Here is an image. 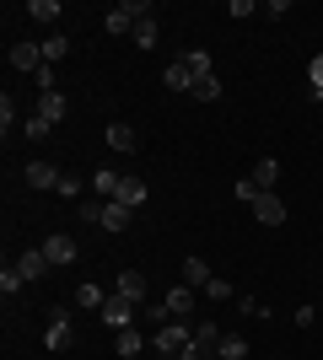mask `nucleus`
Masks as SVG:
<instances>
[{
    "mask_svg": "<svg viewBox=\"0 0 323 360\" xmlns=\"http://www.w3.org/2000/svg\"><path fill=\"white\" fill-rule=\"evenodd\" d=\"M308 81H312V97L323 91V54H312V65H308Z\"/></svg>",
    "mask_w": 323,
    "mask_h": 360,
    "instance_id": "f704fd0d",
    "label": "nucleus"
},
{
    "mask_svg": "<svg viewBox=\"0 0 323 360\" xmlns=\"http://www.w3.org/2000/svg\"><path fill=\"white\" fill-rule=\"evenodd\" d=\"M11 129H16V97H0V135L11 140Z\"/></svg>",
    "mask_w": 323,
    "mask_h": 360,
    "instance_id": "c85d7f7f",
    "label": "nucleus"
},
{
    "mask_svg": "<svg viewBox=\"0 0 323 360\" xmlns=\"http://www.w3.org/2000/svg\"><path fill=\"white\" fill-rule=\"evenodd\" d=\"M162 81H167V86H172V91H184V97H194V86H200V75L189 70V65H184V60H172V65H167V70H162Z\"/></svg>",
    "mask_w": 323,
    "mask_h": 360,
    "instance_id": "6e6552de",
    "label": "nucleus"
},
{
    "mask_svg": "<svg viewBox=\"0 0 323 360\" xmlns=\"http://www.w3.org/2000/svg\"><path fill=\"white\" fill-rule=\"evenodd\" d=\"M189 345H194V328H184L178 317H172V323H162V328L151 333V349H156L162 360H167V355H184Z\"/></svg>",
    "mask_w": 323,
    "mask_h": 360,
    "instance_id": "f257e3e1",
    "label": "nucleus"
},
{
    "mask_svg": "<svg viewBox=\"0 0 323 360\" xmlns=\"http://www.w3.org/2000/svg\"><path fill=\"white\" fill-rule=\"evenodd\" d=\"M16 269L27 274V280H44V274L54 269V264H49V253H44V248H27V253L16 258Z\"/></svg>",
    "mask_w": 323,
    "mask_h": 360,
    "instance_id": "f8f14e48",
    "label": "nucleus"
},
{
    "mask_svg": "<svg viewBox=\"0 0 323 360\" xmlns=\"http://www.w3.org/2000/svg\"><path fill=\"white\" fill-rule=\"evenodd\" d=\"M44 253H49V264L60 269V264H76V258H81V248H76V237H70V231H54V237L44 242Z\"/></svg>",
    "mask_w": 323,
    "mask_h": 360,
    "instance_id": "20e7f679",
    "label": "nucleus"
},
{
    "mask_svg": "<svg viewBox=\"0 0 323 360\" xmlns=\"http://www.w3.org/2000/svg\"><path fill=\"white\" fill-rule=\"evenodd\" d=\"M129 38H135L140 49H156V38H162V27H156V16H140V27L129 32Z\"/></svg>",
    "mask_w": 323,
    "mask_h": 360,
    "instance_id": "5701e85b",
    "label": "nucleus"
},
{
    "mask_svg": "<svg viewBox=\"0 0 323 360\" xmlns=\"http://www.w3.org/2000/svg\"><path fill=\"white\" fill-rule=\"evenodd\" d=\"M32 81H38V91H44V97H49V91H54V65H44V70L32 75Z\"/></svg>",
    "mask_w": 323,
    "mask_h": 360,
    "instance_id": "e433bc0d",
    "label": "nucleus"
},
{
    "mask_svg": "<svg viewBox=\"0 0 323 360\" xmlns=\"http://www.w3.org/2000/svg\"><path fill=\"white\" fill-rule=\"evenodd\" d=\"M81 188H87V183H81V178H70V172H65V178H60V188H54V194H60V199H76Z\"/></svg>",
    "mask_w": 323,
    "mask_h": 360,
    "instance_id": "473e14b6",
    "label": "nucleus"
},
{
    "mask_svg": "<svg viewBox=\"0 0 323 360\" xmlns=\"http://www.w3.org/2000/svg\"><path fill=\"white\" fill-rule=\"evenodd\" d=\"M27 16H32V22H54V16H65V11H60V0H32Z\"/></svg>",
    "mask_w": 323,
    "mask_h": 360,
    "instance_id": "bb28decb",
    "label": "nucleus"
},
{
    "mask_svg": "<svg viewBox=\"0 0 323 360\" xmlns=\"http://www.w3.org/2000/svg\"><path fill=\"white\" fill-rule=\"evenodd\" d=\"M124 360H140V355H124Z\"/></svg>",
    "mask_w": 323,
    "mask_h": 360,
    "instance_id": "79ce46f5",
    "label": "nucleus"
},
{
    "mask_svg": "<svg viewBox=\"0 0 323 360\" xmlns=\"http://www.w3.org/2000/svg\"><path fill=\"white\" fill-rule=\"evenodd\" d=\"M167 360H205V355H200V349H194V345H189L184 355H167Z\"/></svg>",
    "mask_w": 323,
    "mask_h": 360,
    "instance_id": "ea45409f",
    "label": "nucleus"
},
{
    "mask_svg": "<svg viewBox=\"0 0 323 360\" xmlns=\"http://www.w3.org/2000/svg\"><path fill=\"white\" fill-rule=\"evenodd\" d=\"M113 205H124V210H140V205H146V183H140V178H119V194H113Z\"/></svg>",
    "mask_w": 323,
    "mask_h": 360,
    "instance_id": "ddd939ff",
    "label": "nucleus"
},
{
    "mask_svg": "<svg viewBox=\"0 0 323 360\" xmlns=\"http://www.w3.org/2000/svg\"><path fill=\"white\" fill-rule=\"evenodd\" d=\"M129 221H135V210H124V205L103 199V210H97V226H103V231H129Z\"/></svg>",
    "mask_w": 323,
    "mask_h": 360,
    "instance_id": "1a4fd4ad",
    "label": "nucleus"
},
{
    "mask_svg": "<svg viewBox=\"0 0 323 360\" xmlns=\"http://www.w3.org/2000/svg\"><path fill=\"white\" fill-rule=\"evenodd\" d=\"M248 178H253L264 194H270V188L280 183V162H275V156H264V162H253V172H248Z\"/></svg>",
    "mask_w": 323,
    "mask_h": 360,
    "instance_id": "f3484780",
    "label": "nucleus"
},
{
    "mask_svg": "<svg viewBox=\"0 0 323 360\" xmlns=\"http://www.w3.org/2000/svg\"><path fill=\"white\" fill-rule=\"evenodd\" d=\"M167 312L172 317H194V285H172L167 290Z\"/></svg>",
    "mask_w": 323,
    "mask_h": 360,
    "instance_id": "dca6fc26",
    "label": "nucleus"
},
{
    "mask_svg": "<svg viewBox=\"0 0 323 360\" xmlns=\"http://www.w3.org/2000/svg\"><path fill=\"white\" fill-rule=\"evenodd\" d=\"M253 221L259 226H286V205H280L275 194H259L253 199Z\"/></svg>",
    "mask_w": 323,
    "mask_h": 360,
    "instance_id": "9d476101",
    "label": "nucleus"
},
{
    "mask_svg": "<svg viewBox=\"0 0 323 360\" xmlns=\"http://www.w3.org/2000/svg\"><path fill=\"white\" fill-rule=\"evenodd\" d=\"M184 65H189L194 75H200V81L210 75V54H205V49H189V54H184Z\"/></svg>",
    "mask_w": 323,
    "mask_h": 360,
    "instance_id": "c756f323",
    "label": "nucleus"
},
{
    "mask_svg": "<svg viewBox=\"0 0 323 360\" xmlns=\"http://www.w3.org/2000/svg\"><path fill=\"white\" fill-rule=\"evenodd\" d=\"M205 296H210V301H232V285H227V280H221V274H215L210 285H205Z\"/></svg>",
    "mask_w": 323,
    "mask_h": 360,
    "instance_id": "72a5a7b5",
    "label": "nucleus"
},
{
    "mask_svg": "<svg viewBox=\"0 0 323 360\" xmlns=\"http://www.w3.org/2000/svg\"><path fill=\"white\" fill-rule=\"evenodd\" d=\"M22 285H27V274L16 269V264H6V269H0V296H6V301L22 296Z\"/></svg>",
    "mask_w": 323,
    "mask_h": 360,
    "instance_id": "412c9836",
    "label": "nucleus"
},
{
    "mask_svg": "<svg viewBox=\"0 0 323 360\" xmlns=\"http://www.w3.org/2000/svg\"><path fill=\"white\" fill-rule=\"evenodd\" d=\"M232 194L243 199V205H253V199H259V194H264V188H259V183H253V178H243V183H237V188H232Z\"/></svg>",
    "mask_w": 323,
    "mask_h": 360,
    "instance_id": "2f4dec72",
    "label": "nucleus"
},
{
    "mask_svg": "<svg viewBox=\"0 0 323 360\" xmlns=\"http://www.w3.org/2000/svg\"><path fill=\"white\" fill-rule=\"evenodd\" d=\"M108 150H119V156H129V150H140V135L129 129V124H108Z\"/></svg>",
    "mask_w": 323,
    "mask_h": 360,
    "instance_id": "9b49d317",
    "label": "nucleus"
},
{
    "mask_svg": "<svg viewBox=\"0 0 323 360\" xmlns=\"http://www.w3.org/2000/svg\"><path fill=\"white\" fill-rule=\"evenodd\" d=\"M237 307H243L248 317H264V307H259V296H237Z\"/></svg>",
    "mask_w": 323,
    "mask_h": 360,
    "instance_id": "58836bf2",
    "label": "nucleus"
},
{
    "mask_svg": "<svg viewBox=\"0 0 323 360\" xmlns=\"http://www.w3.org/2000/svg\"><path fill=\"white\" fill-rule=\"evenodd\" d=\"M253 11H259L253 0H232V6H227V16H253Z\"/></svg>",
    "mask_w": 323,
    "mask_h": 360,
    "instance_id": "4c0bfd02",
    "label": "nucleus"
},
{
    "mask_svg": "<svg viewBox=\"0 0 323 360\" xmlns=\"http://www.w3.org/2000/svg\"><path fill=\"white\" fill-rule=\"evenodd\" d=\"M146 317H151L156 328H162V323H172V312H167V301H156V307H146Z\"/></svg>",
    "mask_w": 323,
    "mask_h": 360,
    "instance_id": "c9c22d12",
    "label": "nucleus"
},
{
    "mask_svg": "<svg viewBox=\"0 0 323 360\" xmlns=\"http://www.w3.org/2000/svg\"><path fill=\"white\" fill-rule=\"evenodd\" d=\"M215 360H248V339H243V333H221Z\"/></svg>",
    "mask_w": 323,
    "mask_h": 360,
    "instance_id": "a211bd4d",
    "label": "nucleus"
},
{
    "mask_svg": "<svg viewBox=\"0 0 323 360\" xmlns=\"http://www.w3.org/2000/svg\"><path fill=\"white\" fill-rule=\"evenodd\" d=\"M140 16H151V6H140V0H119V6L103 16V27L119 38V32H135L140 27Z\"/></svg>",
    "mask_w": 323,
    "mask_h": 360,
    "instance_id": "f03ea898",
    "label": "nucleus"
},
{
    "mask_svg": "<svg viewBox=\"0 0 323 360\" xmlns=\"http://www.w3.org/2000/svg\"><path fill=\"white\" fill-rule=\"evenodd\" d=\"M44 345L54 349V355H60V349H70V345H76V323H70L65 312H54V323L44 328Z\"/></svg>",
    "mask_w": 323,
    "mask_h": 360,
    "instance_id": "39448f33",
    "label": "nucleus"
},
{
    "mask_svg": "<svg viewBox=\"0 0 323 360\" xmlns=\"http://www.w3.org/2000/svg\"><path fill=\"white\" fill-rule=\"evenodd\" d=\"M44 44H11V70H27V75H38L44 70Z\"/></svg>",
    "mask_w": 323,
    "mask_h": 360,
    "instance_id": "423d86ee",
    "label": "nucleus"
},
{
    "mask_svg": "<svg viewBox=\"0 0 323 360\" xmlns=\"http://www.w3.org/2000/svg\"><path fill=\"white\" fill-rule=\"evenodd\" d=\"M92 188H97V199H113V194H119V172H108V167H97Z\"/></svg>",
    "mask_w": 323,
    "mask_h": 360,
    "instance_id": "393cba45",
    "label": "nucleus"
},
{
    "mask_svg": "<svg viewBox=\"0 0 323 360\" xmlns=\"http://www.w3.org/2000/svg\"><path fill=\"white\" fill-rule=\"evenodd\" d=\"M215 345H221V328H215V323H200V328H194V349H200L205 360H215Z\"/></svg>",
    "mask_w": 323,
    "mask_h": 360,
    "instance_id": "6ab92c4d",
    "label": "nucleus"
},
{
    "mask_svg": "<svg viewBox=\"0 0 323 360\" xmlns=\"http://www.w3.org/2000/svg\"><path fill=\"white\" fill-rule=\"evenodd\" d=\"M140 345H146V339H140V328H124L119 339H113V349H119V360H124V355H140Z\"/></svg>",
    "mask_w": 323,
    "mask_h": 360,
    "instance_id": "a878e982",
    "label": "nucleus"
},
{
    "mask_svg": "<svg viewBox=\"0 0 323 360\" xmlns=\"http://www.w3.org/2000/svg\"><path fill=\"white\" fill-rule=\"evenodd\" d=\"M113 296H124V301H140V296H146V274H140V269H124L119 280H113Z\"/></svg>",
    "mask_w": 323,
    "mask_h": 360,
    "instance_id": "4468645a",
    "label": "nucleus"
},
{
    "mask_svg": "<svg viewBox=\"0 0 323 360\" xmlns=\"http://www.w3.org/2000/svg\"><path fill=\"white\" fill-rule=\"evenodd\" d=\"M103 301H108L103 285H92V280H87V285H76V307H87V312L97 307V312H103Z\"/></svg>",
    "mask_w": 323,
    "mask_h": 360,
    "instance_id": "4be33fe9",
    "label": "nucleus"
},
{
    "mask_svg": "<svg viewBox=\"0 0 323 360\" xmlns=\"http://www.w3.org/2000/svg\"><path fill=\"white\" fill-rule=\"evenodd\" d=\"M22 178H27V188H60L65 172L54 162H27V167H22Z\"/></svg>",
    "mask_w": 323,
    "mask_h": 360,
    "instance_id": "0eeeda50",
    "label": "nucleus"
},
{
    "mask_svg": "<svg viewBox=\"0 0 323 360\" xmlns=\"http://www.w3.org/2000/svg\"><path fill=\"white\" fill-rule=\"evenodd\" d=\"M103 323H108L113 333L135 328V301H124V296H108V301H103Z\"/></svg>",
    "mask_w": 323,
    "mask_h": 360,
    "instance_id": "7ed1b4c3",
    "label": "nucleus"
},
{
    "mask_svg": "<svg viewBox=\"0 0 323 360\" xmlns=\"http://www.w3.org/2000/svg\"><path fill=\"white\" fill-rule=\"evenodd\" d=\"M312 103H323V91H318V97H312Z\"/></svg>",
    "mask_w": 323,
    "mask_h": 360,
    "instance_id": "a19ab883",
    "label": "nucleus"
},
{
    "mask_svg": "<svg viewBox=\"0 0 323 360\" xmlns=\"http://www.w3.org/2000/svg\"><path fill=\"white\" fill-rule=\"evenodd\" d=\"M65 49H70V38H65V32L54 27V32L44 38V60H49V65H60V60H65Z\"/></svg>",
    "mask_w": 323,
    "mask_h": 360,
    "instance_id": "b1692460",
    "label": "nucleus"
},
{
    "mask_svg": "<svg viewBox=\"0 0 323 360\" xmlns=\"http://www.w3.org/2000/svg\"><path fill=\"white\" fill-rule=\"evenodd\" d=\"M210 280H215V274H210V264H205V258H194V253H189V258H184V285L205 290V285H210Z\"/></svg>",
    "mask_w": 323,
    "mask_h": 360,
    "instance_id": "2eb2a0df",
    "label": "nucleus"
},
{
    "mask_svg": "<svg viewBox=\"0 0 323 360\" xmlns=\"http://www.w3.org/2000/svg\"><path fill=\"white\" fill-rule=\"evenodd\" d=\"M194 97H200V103H215V97H221V81H215V75H205L200 86H194Z\"/></svg>",
    "mask_w": 323,
    "mask_h": 360,
    "instance_id": "7c9ffc66",
    "label": "nucleus"
},
{
    "mask_svg": "<svg viewBox=\"0 0 323 360\" xmlns=\"http://www.w3.org/2000/svg\"><path fill=\"white\" fill-rule=\"evenodd\" d=\"M49 129H54V124H49L44 113H27V119H22V135H27V140H44Z\"/></svg>",
    "mask_w": 323,
    "mask_h": 360,
    "instance_id": "cd10ccee",
    "label": "nucleus"
},
{
    "mask_svg": "<svg viewBox=\"0 0 323 360\" xmlns=\"http://www.w3.org/2000/svg\"><path fill=\"white\" fill-rule=\"evenodd\" d=\"M38 113H44L49 124H60L65 113H70V103H65V91H49V97H38Z\"/></svg>",
    "mask_w": 323,
    "mask_h": 360,
    "instance_id": "aec40b11",
    "label": "nucleus"
}]
</instances>
